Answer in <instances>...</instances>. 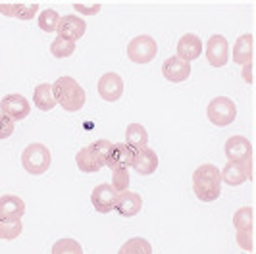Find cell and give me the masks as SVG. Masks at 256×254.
<instances>
[{"label": "cell", "mask_w": 256, "mask_h": 254, "mask_svg": "<svg viewBox=\"0 0 256 254\" xmlns=\"http://www.w3.org/2000/svg\"><path fill=\"white\" fill-rule=\"evenodd\" d=\"M250 68H252V62L244 64V70H243V76L246 83H252V77H250Z\"/></svg>", "instance_id": "34"}, {"label": "cell", "mask_w": 256, "mask_h": 254, "mask_svg": "<svg viewBox=\"0 0 256 254\" xmlns=\"http://www.w3.org/2000/svg\"><path fill=\"white\" fill-rule=\"evenodd\" d=\"M202 52V40L198 35H192V33H187L180 38L178 42V58H181L183 62L191 64L192 60H196Z\"/></svg>", "instance_id": "17"}, {"label": "cell", "mask_w": 256, "mask_h": 254, "mask_svg": "<svg viewBox=\"0 0 256 254\" xmlns=\"http://www.w3.org/2000/svg\"><path fill=\"white\" fill-rule=\"evenodd\" d=\"M26 214V202L16 194L0 196V218L4 220H22Z\"/></svg>", "instance_id": "18"}, {"label": "cell", "mask_w": 256, "mask_h": 254, "mask_svg": "<svg viewBox=\"0 0 256 254\" xmlns=\"http://www.w3.org/2000/svg\"><path fill=\"white\" fill-rule=\"evenodd\" d=\"M0 110L2 116L10 118L12 122H20V120H26L29 112H31V106L24 94H6L2 102H0Z\"/></svg>", "instance_id": "9"}, {"label": "cell", "mask_w": 256, "mask_h": 254, "mask_svg": "<svg viewBox=\"0 0 256 254\" xmlns=\"http://www.w3.org/2000/svg\"><path fill=\"white\" fill-rule=\"evenodd\" d=\"M0 12L8 18H18L22 22H29L35 18L38 12L37 2H29V4H0Z\"/></svg>", "instance_id": "21"}, {"label": "cell", "mask_w": 256, "mask_h": 254, "mask_svg": "<svg viewBox=\"0 0 256 254\" xmlns=\"http://www.w3.org/2000/svg\"><path fill=\"white\" fill-rule=\"evenodd\" d=\"M112 189L120 194V192H126L129 187V170H114L112 172Z\"/></svg>", "instance_id": "30"}, {"label": "cell", "mask_w": 256, "mask_h": 254, "mask_svg": "<svg viewBox=\"0 0 256 254\" xmlns=\"http://www.w3.org/2000/svg\"><path fill=\"white\" fill-rule=\"evenodd\" d=\"M98 94L106 102H116L124 94V79L116 72H108L98 79Z\"/></svg>", "instance_id": "10"}, {"label": "cell", "mask_w": 256, "mask_h": 254, "mask_svg": "<svg viewBox=\"0 0 256 254\" xmlns=\"http://www.w3.org/2000/svg\"><path fill=\"white\" fill-rule=\"evenodd\" d=\"M233 62L244 66V64L252 62V35L246 33L235 40L233 46Z\"/></svg>", "instance_id": "22"}, {"label": "cell", "mask_w": 256, "mask_h": 254, "mask_svg": "<svg viewBox=\"0 0 256 254\" xmlns=\"http://www.w3.org/2000/svg\"><path fill=\"white\" fill-rule=\"evenodd\" d=\"M192 190L198 200L214 202L222 192V176L220 168L214 164L198 166L192 174Z\"/></svg>", "instance_id": "1"}, {"label": "cell", "mask_w": 256, "mask_h": 254, "mask_svg": "<svg viewBox=\"0 0 256 254\" xmlns=\"http://www.w3.org/2000/svg\"><path fill=\"white\" fill-rule=\"evenodd\" d=\"M135 156H137V152H133L126 142H118V144L114 142V146L110 150V156L106 160V166L112 168V172L114 170H129L133 166Z\"/></svg>", "instance_id": "16"}, {"label": "cell", "mask_w": 256, "mask_h": 254, "mask_svg": "<svg viewBox=\"0 0 256 254\" xmlns=\"http://www.w3.org/2000/svg\"><path fill=\"white\" fill-rule=\"evenodd\" d=\"M114 142L108 139H98L94 142H90L89 146H83L79 152L76 154V164L83 174H96L100 172L106 160L110 156Z\"/></svg>", "instance_id": "3"}, {"label": "cell", "mask_w": 256, "mask_h": 254, "mask_svg": "<svg viewBox=\"0 0 256 254\" xmlns=\"http://www.w3.org/2000/svg\"><path fill=\"white\" fill-rule=\"evenodd\" d=\"M142 208V198L139 192H133V190H126V192H120L118 198H116L114 210L124 218H133L141 212Z\"/></svg>", "instance_id": "14"}, {"label": "cell", "mask_w": 256, "mask_h": 254, "mask_svg": "<svg viewBox=\"0 0 256 254\" xmlns=\"http://www.w3.org/2000/svg\"><path fill=\"white\" fill-rule=\"evenodd\" d=\"M206 116H208L210 124H214L216 127H228L237 118V106L228 96H216L208 102Z\"/></svg>", "instance_id": "5"}, {"label": "cell", "mask_w": 256, "mask_h": 254, "mask_svg": "<svg viewBox=\"0 0 256 254\" xmlns=\"http://www.w3.org/2000/svg\"><path fill=\"white\" fill-rule=\"evenodd\" d=\"M224 150H226V156H228V162L252 168V144L246 137H241V135L230 137L226 140Z\"/></svg>", "instance_id": "6"}, {"label": "cell", "mask_w": 256, "mask_h": 254, "mask_svg": "<svg viewBox=\"0 0 256 254\" xmlns=\"http://www.w3.org/2000/svg\"><path fill=\"white\" fill-rule=\"evenodd\" d=\"M52 96L56 104H60L66 112H79L87 100L83 87L70 76H62L56 79V83L52 85Z\"/></svg>", "instance_id": "2"}, {"label": "cell", "mask_w": 256, "mask_h": 254, "mask_svg": "<svg viewBox=\"0 0 256 254\" xmlns=\"http://www.w3.org/2000/svg\"><path fill=\"white\" fill-rule=\"evenodd\" d=\"M52 254H83V248L76 239H58L52 244Z\"/></svg>", "instance_id": "28"}, {"label": "cell", "mask_w": 256, "mask_h": 254, "mask_svg": "<svg viewBox=\"0 0 256 254\" xmlns=\"http://www.w3.org/2000/svg\"><path fill=\"white\" fill-rule=\"evenodd\" d=\"M139 176H152L158 168V154L154 152L152 148H142L141 152H137L133 166H131Z\"/></svg>", "instance_id": "19"}, {"label": "cell", "mask_w": 256, "mask_h": 254, "mask_svg": "<svg viewBox=\"0 0 256 254\" xmlns=\"http://www.w3.org/2000/svg\"><path fill=\"white\" fill-rule=\"evenodd\" d=\"M162 76L166 77L170 83H183L191 76V64L183 62L178 56H170L162 64Z\"/></svg>", "instance_id": "12"}, {"label": "cell", "mask_w": 256, "mask_h": 254, "mask_svg": "<svg viewBox=\"0 0 256 254\" xmlns=\"http://www.w3.org/2000/svg\"><path fill=\"white\" fill-rule=\"evenodd\" d=\"M233 226H235L237 231L252 229V208H250V206L239 208V210L233 214Z\"/></svg>", "instance_id": "29"}, {"label": "cell", "mask_w": 256, "mask_h": 254, "mask_svg": "<svg viewBox=\"0 0 256 254\" xmlns=\"http://www.w3.org/2000/svg\"><path fill=\"white\" fill-rule=\"evenodd\" d=\"M76 52V42L68 40V38L56 37L50 42V54L54 58H70Z\"/></svg>", "instance_id": "26"}, {"label": "cell", "mask_w": 256, "mask_h": 254, "mask_svg": "<svg viewBox=\"0 0 256 254\" xmlns=\"http://www.w3.org/2000/svg\"><path fill=\"white\" fill-rule=\"evenodd\" d=\"M24 224L22 220H4L0 218V239L2 241H14L22 235Z\"/></svg>", "instance_id": "25"}, {"label": "cell", "mask_w": 256, "mask_h": 254, "mask_svg": "<svg viewBox=\"0 0 256 254\" xmlns=\"http://www.w3.org/2000/svg\"><path fill=\"white\" fill-rule=\"evenodd\" d=\"M58 22H60V16H58L56 10H52V8L40 12V16H38V27L44 33H54L56 27H58Z\"/></svg>", "instance_id": "27"}, {"label": "cell", "mask_w": 256, "mask_h": 254, "mask_svg": "<svg viewBox=\"0 0 256 254\" xmlns=\"http://www.w3.org/2000/svg\"><path fill=\"white\" fill-rule=\"evenodd\" d=\"M56 31H58V37L68 38V40L76 42L77 38H81L83 35H85L87 24H85L83 18H79V16H76V14H70V16L60 18Z\"/></svg>", "instance_id": "11"}, {"label": "cell", "mask_w": 256, "mask_h": 254, "mask_svg": "<svg viewBox=\"0 0 256 254\" xmlns=\"http://www.w3.org/2000/svg\"><path fill=\"white\" fill-rule=\"evenodd\" d=\"M158 44L148 35H139L128 44V58L135 64H148L156 58Z\"/></svg>", "instance_id": "7"}, {"label": "cell", "mask_w": 256, "mask_h": 254, "mask_svg": "<svg viewBox=\"0 0 256 254\" xmlns=\"http://www.w3.org/2000/svg\"><path fill=\"white\" fill-rule=\"evenodd\" d=\"M220 176H222V183H226L230 187H239V185H243L244 181H248L252 178V168L228 162L220 170Z\"/></svg>", "instance_id": "15"}, {"label": "cell", "mask_w": 256, "mask_h": 254, "mask_svg": "<svg viewBox=\"0 0 256 254\" xmlns=\"http://www.w3.org/2000/svg\"><path fill=\"white\" fill-rule=\"evenodd\" d=\"M206 60L212 68H224L230 60V42L224 35H212L206 42Z\"/></svg>", "instance_id": "8"}, {"label": "cell", "mask_w": 256, "mask_h": 254, "mask_svg": "<svg viewBox=\"0 0 256 254\" xmlns=\"http://www.w3.org/2000/svg\"><path fill=\"white\" fill-rule=\"evenodd\" d=\"M74 8H76L77 12H83L87 14V16H92V14H98L100 12V4H74Z\"/></svg>", "instance_id": "33"}, {"label": "cell", "mask_w": 256, "mask_h": 254, "mask_svg": "<svg viewBox=\"0 0 256 254\" xmlns=\"http://www.w3.org/2000/svg\"><path fill=\"white\" fill-rule=\"evenodd\" d=\"M14 133V122L10 118L0 114V140L2 139H8L10 135Z\"/></svg>", "instance_id": "32"}, {"label": "cell", "mask_w": 256, "mask_h": 254, "mask_svg": "<svg viewBox=\"0 0 256 254\" xmlns=\"http://www.w3.org/2000/svg\"><path fill=\"white\" fill-rule=\"evenodd\" d=\"M116 198H118V192L108 183L94 187V190L90 192V202L94 206V210L100 212V214H108V212L114 210Z\"/></svg>", "instance_id": "13"}, {"label": "cell", "mask_w": 256, "mask_h": 254, "mask_svg": "<svg viewBox=\"0 0 256 254\" xmlns=\"http://www.w3.org/2000/svg\"><path fill=\"white\" fill-rule=\"evenodd\" d=\"M126 144L133 152H141L148 144V133L141 124H129L126 129Z\"/></svg>", "instance_id": "20"}, {"label": "cell", "mask_w": 256, "mask_h": 254, "mask_svg": "<svg viewBox=\"0 0 256 254\" xmlns=\"http://www.w3.org/2000/svg\"><path fill=\"white\" fill-rule=\"evenodd\" d=\"M50 150L40 142L27 144L26 150L22 152V164L31 176H42L50 168Z\"/></svg>", "instance_id": "4"}, {"label": "cell", "mask_w": 256, "mask_h": 254, "mask_svg": "<svg viewBox=\"0 0 256 254\" xmlns=\"http://www.w3.org/2000/svg\"><path fill=\"white\" fill-rule=\"evenodd\" d=\"M237 242H239L241 248H244L246 252L250 254V250H252V229L237 231Z\"/></svg>", "instance_id": "31"}, {"label": "cell", "mask_w": 256, "mask_h": 254, "mask_svg": "<svg viewBox=\"0 0 256 254\" xmlns=\"http://www.w3.org/2000/svg\"><path fill=\"white\" fill-rule=\"evenodd\" d=\"M118 254H152V244L142 237H133L122 244Z\"/></svg>", "instance_id": "24"}, {"label": "cell", "mask_w": 256, "mask_h": 254, "mask_svg": "<svg viewBox=\"0 0 256 254\" xmlns=\"http://www.w3.org/2000/svg\"><path fill=\"white\" fill-rule=\"evenodd\" d=\"M33 102L40 112H50L56 106V100L52 96V85L50 83H40L37 85V89L33 92Z\"/></svg>", "instance_id": "23"}]
</instances>
